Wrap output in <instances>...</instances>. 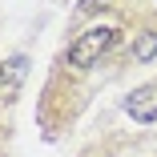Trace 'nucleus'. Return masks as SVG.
<instances>
[{
  "mask_svg": "<svg viewBox=\"0 0 157 157\" xmlns=\"http://www.w3.org/2000/svg\"><path fill=\"white\" fill-rule=\"evenodd\" d=\"M153 52H157V33H141V40L133 48V60H149Z\"/></svg>",
  "mask_w": 157,
  "mask_h": 157,
  "instance_id": "3",
  "label": "nucleus"
},
{
  "mask_svg": "<svg viewBox=\"0 0 157 157\" xmlns=\"http://www.w3.org/2000/svg\"><path fill=\"white\" fill-rule=\"evenodd\" d=\"M117 36H121L117 28H89L85 36H77V44H73V52H69V65H73V69H89L101 52H109V48L117 44Z\"/></svg>",
  "mask_w": 157,
  "mask_h": 157,
  "instance_id": "1",
  "label": "nucleus"
},
{
  "mask_svg": "<svg viewBox=\"0 0 157 157\" xmlns=\"http://www.w3.org/2000/svg\"><path fill=\"white\" fill-rule=\"evenodd\" d=\"M113 0H81V12L85 16H93V12H101V8H109Z\"/></svg>",
  "mask_w": 157,
  "mask_h": 157,
  "instance_id": "5",
  "label": "nucleus"
},
{
  "mask_svg": "<svg viewBox=\"0 0 157 157\" xmlns=\"http://www.w3.org/2000/svg\"><path fill=\"white\" fill-rule=\"evenodd\" d=\"M24 73H28V60H24V56L8 60V89H16V85L24 81ZM0 77H4V69H0Z\"/></svg>",
  "mask_w": 157,
  "mask_h": 157,
  "instance_id": "4",
  "label": "nucleus"
},
{
  "mask_svg": "<svg viewBox=\"0 0 157 157\" xmlns=\"http://www.w3.org/2000/svg\"><path fill=\"white\" fill-rule=\"evenodd\" d=\"M125 113H129L133 121H141V125L157 121V85H141V89H133L129 97H125Z\"/></svg>",
  "mask_w": 157,
  "mask_h": 157,
  "instance_id": "2",
  "label": "nucleus"
}]
</instances>
